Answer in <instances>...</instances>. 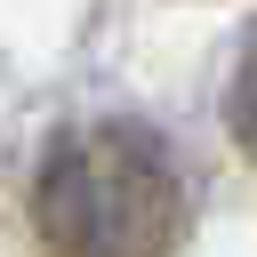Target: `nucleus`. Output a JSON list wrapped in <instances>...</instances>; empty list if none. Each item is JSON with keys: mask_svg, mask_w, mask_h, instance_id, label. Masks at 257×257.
Returning <instances> with one entry per match:
<instances>
[{"mask_svg": "<svg viewBox=\"0 0 257 257\" xmlns=\"http://www.w3.org/2000/svg\"><path fill=\"white\" fill-rule=\"evenodd\" d=\"M225 120H233L241 153L257 161V24H249V40H241V64H233V88H225Z\"/></svg>", "mask_w": 257, "mask_h": 257, "instance_id": "obj_2", "label": "nucleus"}, {"mask_svg": "<svg viewBox=\"0 0 257 257\" xmlns=\"http://www.w3.org/2000/svg\"><path fill=\"white\" fill-rule=\"evenodd\" d=\"M193 217V169L153 120H72L40 145L32 225L56 257H169Z\"/></svg>", "mask_w": 257, "mask_h": 257, "instance_id": "obj_1", "label": "nucleus"}]
</instances>
